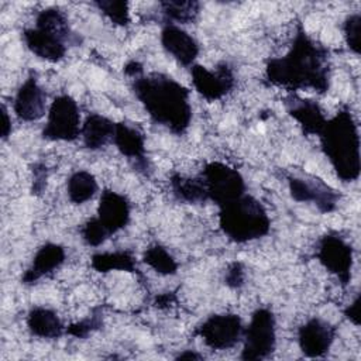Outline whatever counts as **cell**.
Segmentation results:
<instances>
[{
    "label": "cell",
    "mask_w": 361,
    "mask_h": 361,
    "mask_svg": "<svg viewBox=\"0 0 361 361\" xmlns=\"http://www.w3.org/2000/svg\"><path fill=\"white\" fill-rule=\"evenodd\" d=\"M265 75L272 85L289 90L313 89L326 93L330 82L329 51L299 28L288 54L267 61Z\"/></svg>",
    "instance_id": "cell-1"
},
{
    "label": "cell",
    "mask_w": 361,
    "mask_h": 361,
    "mask_svg": "<svg viewBox=\"0 0 361 361\" xmlns=\"http://www.w3.org/2000/svg\"><path fill=\"white\" fill-rule=\"evenodd\" d=\"M133 92L157 124L183 134L192 118L189 90L164 73L138 75L133 79Z\"/></svg>",
    "instance_id": "cell-2"
},
{
    "label": "cell",
    "mask_w": 361,
    "mask_h": 361,
    "mask_svg": "<svg viewBox=\"0 0 361 361\" xmlns=\"http://www.w3.org/2000/svg\"><path fill=\"white\" fill-rule=\"evenodd\" d=\"M319 137L322 149L337 176L344 182L358 179L361 168L360 135L351 113L347 109L340 110L326 121Z\"/></svg>",
    "instance_id": "cell-3"
},
{
    "label": "cell",
    "mask_w": 361,
    "mask_h": 361,
    "mask_svg": "<svg viewBox=\"0 0 361 361\" xmlns=\"http://www.w3.org/2000/svg\"><path fill=\"white\" fill-rule=\"evenodd\" d=\"M23 39L37 56L58 62L65 56L68 44L73 41V32L65 14L55 7H49L39 11L34 28L24 30Z\"/></svg>",
    "instance_id": "cell-4"
},
{
    "label": "cell",
    "mask_w": 361,
    "mask_h": 361,
    "mask_svg": "<svg viewBox=\"0 0 361 361\" xmlns=\"http://www.w3.org/2000/svg\"><path fill=\"white\" fill-rule=\"evenodd\" d=\"M219 224L221 231L235 243L257 240L268 234L271 228V220L264 206L245 193L220 207Z\"/></svg>",
    "instance_id": "cell-5"
},
{
    "label": "cell",
    "mask_w": 361,
    "mask_h": 361,
    "mask_svg": "<svg viewBox=\"0 0 361 361\" xmlns=\"http://www.w3.org/2000/svg\"><path fill=\"white\" fill-rule=\"evenodd\" d=\"M200 178L206 188L207 199L214 202L219 207L245 193V183L241 173L226 164L209 162Z\"/></svg>",
    "instance_id": "cell-6"
},
{
    "label": "cell",
    "mask_w": 361,
    "mask_h": 361,
    "mask_svg": "<svg viewBox=\"0 0 361 361\" xmlns=\"http://www.w3.org/2000/svg\"><path fill=\"white\" fill-rule=\"evenodd\" d=\"M244 347L241 353L243 360H262L267 358L274 350L276 343L275 317L269 309H257L251 322L243 333Z\"/></svg>",
    "instance_id": "cell-7"
},
{
    "label": "cell",
    "mask_w": 361,
    "mask_h": 361,
    "mask_svg": "<svg viewBox=\"0 0 361 361\" xmlns=\"http://www.w3.org/2000/svg\"><path fill=\"white\" fill-rule=\"evenodd\" d=\"M80 130L78 103L69 94L55 97L48 110L42 137L49 141H75L79 137Z\"/></svg>",
    "instance_id": "cell-8"
},
{
    "label": "cell",
    "mask_w": 361,
    "mask_h": 361,
    "mask_svg": "<svg viewBox=\"0 0 361 361\" xmlns=\"http://www.w3.org/2000/svg\"><path fill=\"white\" fill-rule=\"evenodd\" d=\"M204 344L213 350L234 347L243 337L244 327L237 314L224 313L207 317L196 330Z\"/></svg>",
    "instance_id": "cell-9"
},
{
    "label": "cell",
    "mask_w": 361,
    "mask_h": 361,
    "mask_svg": "<svg viewBox=\"0 0 361 361\" xmlns=\"http://www.w3.org/2000/svg\"><path fill=\"white\" fill-rule=\"evenodd\" d=\"M316 255L320 264L330 274L336 275L343 286L350 282L353 268V248L343 238L331 234L322 237Z\"/></svg>",
    "instance_id": "cell-10"
},
{
    "label": "cell",
    "mask_w": 361,
    "mask_h": 361,
    "mask_svg": "<svg viewBox=\"0 0 361 361\" xmlns=\"http://www.w3.org/2000/svg\"><path fill=\"white\" fill-rule=\"evenodd\" d=\"M192 82L195 89L206 100H219L226 96L234 86V75L231 68L221 62L214 71H209L202 65L192 66Z\"/></svg>",
    "instance_id": "cell-11"
},
{
    "label": "cell",
    "mask_w": 361,
    "mask_h": 361,
    "mask_svg": "<svg viewBox=\"0 0 361 361\" xmlns=\"http://www.w3.org/2000/svg\"><path fill=\"white\" fill-rule=\"evenodd\" d=\"M289 190L296 202H313L323 213L333 212L337 206L338 193L320 179L289 178Z\"/></svg>",
    "instance_id": "cell-12"
},
{
    "label": "cell",
    "mask_w": 361,
    "mask_h": 361,
    "mask_svg": "<svg viewBox=\"0 0 361 361\" xmlns=\"http://www.w3.org/2000/svg\"><path fill=\"white\" fill-rule=\"evenodd\" d=\"M334 336L336 329L330 323L313 317L299 329L298 341L302 353L306 357L316 358L323 357L329 351Z\"/></svg>",
    "instance_id": "cell-13"
},
{
    "label": "cell",
    "mask_w": 361,
    "mask_h": 361,
    "mask_svg": "<svg viewBox=\"0 0 361 361\" xmlns=\"http://www.w3.org/2000/svg\"><path fill=\"white\" fill-rule=\"evenodd\" d=\"M47 94L38 85L37 78L31 73L25 82L18 87L13 109L18 118L24 121H35L41 118L47 107Z\"/></svg>",
    "instance_id": "cell-14"
},
{
    "label": "cell",
    "mask_w": 361,
    "mask_h": 361,
    "mask_svg": "<svg viewBox=\"0 0 361 361\" xmlns=\"http://www.w3.org/2000/svg\"><path fill=\"white\" fill-rule=\"evenodd\" d=\"M164 49L183 66H190L199 54L196 39L178 25L166 24L161 31Z\"/></svg>",
    "instance_id": "cell-15"
},
{
    "label": "cell",
    "mask_w": 361,
    "mask_h": 361,
    "mask_svg": "<svg viewBox=\"0 0 361 361\" xmlns=\"http://www.w3.org/2000/svg\"><path fill=\"white\" fill-rule=\"evenodd\" d=\"M113 142L117 149L134 162V166L147 173L149 169L148 159L145 158V138L137 128L126 123H116Z\"/></svg>",
    "instance_id": "cell-16"
},
{
    "label": "cell",
    "mask_w": 361,
    "mask_h": 361,
    "mask_svg": "<svg viewBox=\"0 0 361 361\" xmlns=\"http://www.w3.org/2000/svg\"><path fill=\"white\" fill-rule=\"evenodd\" d=\"M97 219L109 230L110 234L124 228L130 220L128 200L113 190H103L97 207Z\"/></svg>",
    "instance_id": "cell-17"
},
{
    "label": "cell",
    "mask_w": 361,
    "mask_h": 361,
    "mask_svg": "<svg viewBox=\"0 0 361 361\" xmlns=\"http://www.w3.org/2000/svg\"><path fill=\"white\" fill-rule=\"evenodd\" d=\"M65 248L55 243H47L38 248L30 268L23 274L21 282L24 285H32L44 275H48L54 269L59 268L65 261Z\"/></svg>",
    "instance_id": "cell-18"
},
{
    "label": "cell",
    "mask_w": 361,
    "mask_h": 361,
    "mask_svg": "<svg viewBox=\"0 0 361 361\" xmlns=\"http://www.w3.org/2000/svg\"><path fill=\"white\" fill-rule=\"evenodd\" d=\"M288 113L302 126V130L307 135H319L326 124L322 109L313 100L300 99L298 96H289L285 100Z\"/></svg>",
    "instance_id": "cell-19"
},
{
    "label": "cell",
    "mask_w": 361,
    "mask_h": 361,
    "mask_svg": "<svg viewBox=\"0 0 361 361\" xmlns=\"http://www.w3.org/2000/svg\"><path fill=\"white\" fill-rule=\"evenodd\" d=\"M116 131V123L100 114H89L82 124L80 135L83 145L89 149H100L109 141H113Z\"/></svg>",
    "instance_id": "cell-20"
},
{
    "label": "cell",
    "mask_w": 361,
    "mask_h": 361,
    "mask_svg": "<svg viewBox=\"0 0 361 361\" xmlns=\"http://www.w3.org/2000/svg\"><path fill=\"white\" fill-rule=\"evenodd\" d=\"M27 326L31 334L41 338H58L63 333L58 314L47 307H32L27 316Z\"/></svg>",
    "instance_id": "cell-21"
},
{
    "label": "cell",
    "mask_w": 361,
    "mask_h": 361,
    "mask_svg": "<svg viewBox=\"0 0 361 361\" xmlns=\"http://www.w3.org/2000/svg\"><path fill=\"white\" fill-rule=\"evenodd\" d=\"M171 188L173 196L180 202L200 203L207 200L202 178H186L179 173H173L171 176Z\"/></svg>",
    "instance_id": "cell-22"
},
{
    "label": "cell",
    "mask_w": 361,
    "mask_h": 361,
    "mask_svg": "<svg viewBox=\"0 0 361 361\" xmlns=\"http://www.w3.org/2000/svg\"><path fill=\"white\" fill-rule=\"evenodd\" d=\"M92 267L99 272L109 271H127L135 272V258L130 251H113V252H97L90 259Z\"/></svg>",
    "instance_id": "cell-23"
},
{
    "label": "cell",
    "mask_w": 361,
    "mask_h": 361,
    "mask_svg": "<svg viewBox=\"0 0 361 361\" xmlns=\"http://www.w3.org/2000/svg\"><path fill=\"white\" fill-rule=\"evenodd\" d=\"M97 192V182L87 171H76L68 179V196L75 204L90 200Z\"/></svg>",
    "instance_id": "cell-24"
},
{
    "label": "cell",
    "mask_w": 361,
    "mask_h": 361,
    "mask_svg": "<svg viewBox=\"0 0 361 361\" xmlns=\"http://www.w3.org/2000/svg\"><path fill=\"white\" fill-rule=\"evenodd\" d=\"M162 14L166 24H188L195 21L199 14V3L197 1H161Z\"/></svg>",
    "instance_id": "cell-25"
},
{
    "label": "cell",
    "mask_w": 361,
    "mask_h": 361,
    "mask_svg": "<svg viewBox=\"0 0 361 361\" xmlns=\"http://www.w3.org/2000/svg\"><path fill=\"white\" fill-rule=\"evenodd\" d=\"M144 262L149 265L154 271H157L161 275H173L178 271V262L175 258L169 254V251L159 245L154 244L147 248L142 257Z\"/></svg>",
    "instance_id": "cell-26"
},
{
    "label": "cell",
    "mask_w": 361,
    "mask_h": 361,
    "mask_svg": "<svg viewBox=\"0 0 361 361\" xmlns=\"http://www.w3.org/2000/svg\"><path fill=\"white\" fill-rule=\"evenodd\" d=\"M97 8L109 17V20L117 25H127L130 23V11L128 3L123 0H102L94 3Z\"/></svg>",
    "instance_id": "cell-27"
},
{
    "label": "cell",
    "mask_w": 361,
    "mask_h": 361,
    "mask_svg": "<svg viewBox=\"0 0 361 361\" xmlns=\"http://www.w3.org/2000/svg\"><path fill=\"white\" fill-rule=\"evenodd\" d=\"M80 234L83 241L87 245L92 247H97L102 243H104L111 234L109 233V230L102 224V221L97 217H92L89 219L83 227L80 228Z\"/></svg>",
    "instance_id": "cell-28"
},
{
    "label": "cell",
    "mask_w": 361,
    "mask_h": 361,
    "mask_svg": "<svg viewBox=\"0 0 361 361\" xmlns=\"http://www.w3.org/2000/svg\"><path fill=\"white\" fill-rule=\"evenodd\" d=\"M360 30H361V17L358 13L351 14L344 21V37L348 48L360 54Z\"/></svg>",
    "instance_id": "cell-29"
},
{
    "label": "cell",
    "mask_w": 361,
    "mask_h": 361,
    "mask_svg": "<svg viewBox=\"0 0 361 361\" xmlns=\"http://www.w3.org/2000/svg\"><path fill=\"white\" fill-rule=\"evenodd\" d=\"M100 326H102V314L97 310H94L92 313V316H89V317H86V319H83V320H80L78 323L71 324L66 329V333L73 336V337L82 338V337H86L90 331L99 329Z\"/></svg>",
    "instance_id": "cell-30"
},
{
    "label": "cell",
    "mask_w": 361,
    "mask_h": 361,
    "mask_svg": "<svg viewBox=\"0 0 361 361\" xmlns=\"http://www.w3.org/2000/svg\"><path fill=\"white\" fill-rule=\"evenodd\" d=\"M226 285L230 288H240L244 282V268L240 262H233L228 265L226 272Z\"/></svg>",
    "instance_id": "cell-31"
},
{
    "label": "cell",
    "mask_w": 361,
    "mask_h": 361,
    "mask_svg": "<svg viewBox=\"0 0 361 361\" xmlns=\"http://www.w3.org/2000/svg\"><path fill=\"white\" fill-rule=\"evenodd\" d=\"M47 166L42 164H35L32 168V193L39 195L47 183Z\"/></svg>",
    "instance_id": "cell-32"
},
{
    "label": "cell",
    "mask_w": 361,
    "mask_h": 361,
    "mask_svg": "<svg viewBox=\"0 0 361 361\" xmlns=\"http://www.w3.org/2000/svg\"><path fill=\"white\" fill-rule=\"evenodd\" d=\"M345 316L347 319H350L354 324H360V296H357L354 299V302L345 309Z\"/></svg>",
    "instance_id": "cell-33"
},
{
    "label": "cell",
    "mask_w": 361,
    "mask_h": 361,
    "mask_svg": "<svg viewBox=\"0 0 361 361\" xmlns=\"http://www.w3.org/2000/svg\"><path fill=\"white\" fill-rule=\"evenodd\" d=\"M10 133H11V120L8 117L6 106L3 104L1 106V138L7 140Z\"/></svg>",
    "instance_id": "cell-34"
},
{
    "label": "cell",
    "mask_w": 361,
    "mask_h": 361,
    "mask_svg": "<svg viewBox=\"0 0 361 361\" xmlns=\"http://www.w3.org/2000/svg\"><path fill=\"white\" fill-rule=\"evenodd\" d=\"M124 73L128 75V76L135 78V76H138V75L142 73V65H141L140 62H137V61H131V62H128V63L126 65Z\"/></svg>",
    "instance_id": "cell-35"
},
{
    "label": "cell",
    "mask_w": 361,
    "mask_h": 361,
    "mask_svg": "<svg viewBox=\"0 0 361 361\" xmlns=\"http://www.w3.org/2000/svg\"><path fill=\"white\" fill-rule=\"evenodd\" d=\"M175 300V296L172 293H162V295H158L157 299H155V305L158 307H166L169 306L172 302Z\"/></svg>",
    "instance_id": "cell-36"
},
{
    "label": "cell",
    "mask_w": 361,
    "mask_h": 361,
    "mask_svg": "<svg viewBox=\"0 0 361 361\" xmlns=\"http://www.w3.org/2000/svg\"><path fill=\"white\" fill-rule=\"evenodd\" d=\"M203 357L195 351H183L179 355H176V360H202Z\"/></svg>",
    "instance_id": "cell-37"
}]
</instances>
